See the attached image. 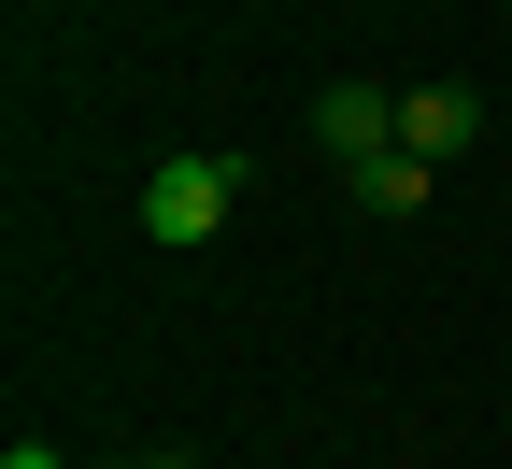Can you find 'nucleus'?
Returning <instances> with one entry per match:
<instances>
[{
    "label": "nucleus",
    "instance_id": "nucleus-3",
    "mask_svg": "<svg viewBox=\"0 0 512 469\" xmlns=\"http://www.w3.org/2000/svg\"><path fill=\"white\" fill-rule=\"evenodd\" d=\"M399 143H413L427 171L470 157V143H484V100H470V86H413V100H399Z\"/></svg>",
    "mask_w": 512,
    "mask_h": 469
},
{
    "label": "nucleus",
    "instance_id": "nucleus-1",
    "mask_svg": "<svg viewBox=\"0 0 512 469\" xmlns=\"http://www.w3.org/2000/svg\"><path fill=\"white\" fill-rule=\"evenodd\" d=\"M242 199V157H157L143 171V242H214Z\"/></svg>",
    "mask_w": 512,
    "mask_h": 469
},
{
    "label": "nucleus",
    "instance_id": "nucleus-4",
    "mask_svg": "<svg viewBox=\"0 0 512 469\" xmlns=\"http://www.w3.org/2000/svg\"><path fill=\"white\" fill-rule=\"evenodd\" d=\"M427 185H441V171H427L413 143H384V157L356 171V199H370V214H427Z\"/></svg>",
    "mask_w": 512,
    "mask_h": 469
},
{
    "label": "nucleus",
    "instance_id": "nucleus-5",
    "mask_svg": "<svg viewBox=\"0 0 512 469\" xmlns=\"http://www.w3.org/2000/svg\"><path fill=\"white\" fill-rule=\"evenodd\" d=\"M0 469H72V455H57V441H15V455H0Z\"/></svg>",
    "mask_w": 512,
    "mask_h": 469
},
{
    "label": "nucleus",
    "instance_id": "nucleus-6",
    "mask_svg": "<svg viewBox=\"0 0 512 469\" xmlns=\"http://www.w3.org/2000/svg\"><path fill=\"white\" fill-rule=\"evenodd\" d=\"M128 469H143V455H128Z\"/></svg>",
    "mask_w": 512,
    "mask_h": 469
},
{
    "label": "nucleus",
    "instance_id": "nucleus-2",
    "mask_svg": "<svg viewBox=\"0 0 512 469\" xmlns=\"http://www.w3.org/2000/svg\"><path fill=\"white\" fill-rule=\"evenodd\" d=\"M313 143H328L342 171H370L384 143H399V100H384V86H328V100H313Z\"/></svg>",
    "mask_w": 512,
    "mask_h": 469
}]
</instances>
